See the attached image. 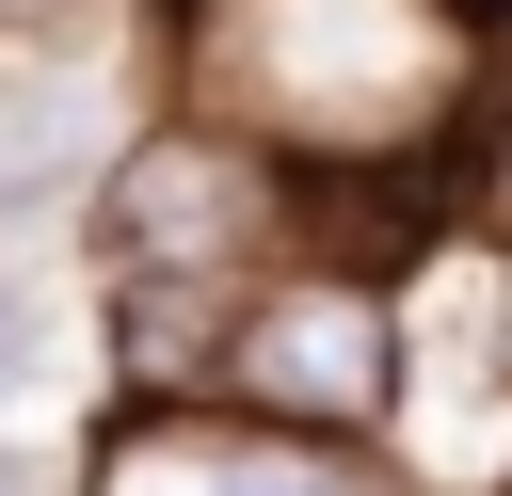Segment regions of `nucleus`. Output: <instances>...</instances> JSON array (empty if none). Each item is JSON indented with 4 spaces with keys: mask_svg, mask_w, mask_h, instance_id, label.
<instances>
[{
    "mask_svg": "<svg viewBox=\"0 0 512 496\" xmlns=\"http://www.w3.org/2000/svg\"><path fill=\"white\" fill-rule=\"evenodd\" d=\"M32 384V304H16V272H0V400Z\"/></svg>",
    "mask_w": 512,
    "mask_h": 496,
    "instance_id": "39448f33",
    "label": "nucleus"
},
{
    "mask_svg": "<svg viewBox=\"0 0 512 496\" xmlns=\"http://www.w3.org/2000/svg\"><path fill=\"white\" fill-rule=\"evenodd\" d=\"M96 496H368V480H336L320 432H272V416H256V432H176V416H144Z\"/></svg>",
    "mask_w": 512,
    "mask_h": 496,
    "instance_id": "20e7f679",
    "label": "nucleus"
},
{
    "mask_svg": "<svg viewBox=\"0 0 512 496\" xmlns=\"http://www.w3.org/2000/svg\"><path fill=\"white\" fill-rule=\"evenodd\" d=\"M192 96L272 160H400L464 112L448 0H192Z\"/></svg>",
    "mask_w": 512,
    "mask_h": 496,
    "instance_id": "f257e3e1",
    "label": "nucleus"
},
{
    "mask_svg": "<svg viewBox=\"0 0 512 496\" xmlns=\"http://www.w3.org/2000/svg\"><path fill=\"white\" fill-rule=\"evenodd\" d=\"M0 496H64V480H48V464H16V448H0Z\"/></svg>",
    "mask_w": 512,
    "mask_h": 496,
    "instance_id": "423d86ee",
    "label": "nucleus"
},
{
    "mask_svg": "<svg viewBox=\"0 0 512 496\" xmlns=\"http://www.w3.org/2000/svg\"><path fill=\"white\" fill-rule=\"evenodd\" d=\"M208 384L272 432H368L400 400V304L352 272H256L240 320L208 336Z\"/></svg>",
    "mask_w": 512,
    "mask_h": 496,
    "instance_id": "7ed1b4c3",
    "label": "nucleus"
},
{
    "mask_svg": "<svg viewBox=\"0 0 512 496\" xmlns=\"http://www.w3.org/2000/svg\"><path fill=\"white\" fill-rule=\"evenodd\" d=\"M96 240H112V304H128L144 384L160 368H208V336H224L208 304H240L256 288V240H272V144H240V128L128 144L112 192H96Z\"/></svg>",
    "mask_w": 512,
    "mask_h": 496,
    "instance_id": "f03ea898",
    "label": "nucleus"
}]
</instances>
